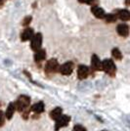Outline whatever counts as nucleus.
Wrapping results in <instances>:
<instances>
[{
    "label": "nucleus",
    "mask_w": 130,
    "mask_h": 131,
    "mask_svg": "<svg viewBox=\"0 0 130 131\" xmlns=\"http://www.w3.org/2000/svg\"><path fill=\"white\" fill-rule=\"evenodd\" d=\"M91 69L94 71H99L102 70V62L96 54L92 55L91 57Z\"/></svg>",
    "instance_id": "7"
},
{
    "label": "nucleus",
    "mask_w": 130,
    "mask_h": 131,
    "mask_svg": "<svg viewBox=\"0 0 130 131\" xmlns=\"http://www.w3.org/2000/svg\"><path fill=\"white\" fill-rule=\"evenodd\" d=\"M72 131H87L86 128L84 127V126L80 125V124H77V125H74L73 126V129Z\"/></svg>",
    "instance_id": "23"
},
{
    "label": "nucleus",
    "mask_w": 130,
    "mask_h": 131,
    "mask_svg": "<svg viewBox=\"0 0 130 131\" xmlns=\"http://www.w3.org/2000/svg\"><path fill=\"white\" fill-rule=\"evenodd\" d=\"M91 12H92V14L97 19H104V17L106 15V13H105L103 8H101L99 6H92Z\"/></svg>",
    "instance_id": "12"
},
{
    "label": "nucleus",
    "mask_w": 130,
    "mask_h": 131,
    "mask_svg": "<svg viewBox=\"0 0 130 131\" xmlns=\"http://www.w3.org/2000/svg\"><path fill=\"white\" fill-rule=\"evenodd\" d=\"M102 70L111 77H114L116 73V67L112 59H106L102 62Z\"/></svg>",
    "instance_id": "2"
},
{
    "label": "nucleus",
    "mask_w": 130,
    "mask_h": 131,
    "mask_svg": "<svg viewBox=\"0 0 130 131\" xmlns=\"http://www.w3.org/2000/svg\"><path fill=\"white\" fill-rule=\"evenodd\" d=\"M103 131H106V130H103Z\"/></svg>",
    "instance_id": "26"
},
{
    "label": "nucleus",
    "mask_w": 130,
    "mask_h": 131,
    "mask_svg": "<svg viewBox=\"0 0 130 131\" xmlns=\"http://www.w3.org/2000/svg\"><path fill=\"white\" fill-rule=\"evenodd\" d=\"M71 121V116L66 115H62L58 119H56L55 123V131H59L61 128L68 126V124Z\"/></svg>",
    "instance_id": "3"
},
{
    "label": "nucleus",
    "mask_w": 130,
    "mask_h": 131,
    "mask_svg": "<svg viewBox=\"0 0 130 131\" xmlns=\"http://www.w3.org/2000/svg\"><path fill=\"white\" fill-rule=\"evenodd\" d=\"M125 4L128 6L129 5V0H125Z\"/></svg>",
    "instance_id": "25"
},
{
    "label": "nucleus",
    "mask_w": 130,
    "mask_h": 131,
    "mask_svg": "<svg viewBox=\"0 0 130 131\" xmlns=\"http://www.w3.org/2000/svg\"><path fill=\"white\" fill-rule=\"evenodd\" d=\"M44 103L43 102H38L36 104H34L30 108V111H32L34 114H36V115H40L41 113H43L44 112Z\"/></svg>",
    "instance_id": "15"
},
{
    "label": "nucleus",
    "mask_w": 130,
    "mask_h": 131,
    "mask_svg": "<svg viewBox=\"0 0 130 131\" xmlns=\"http://www.w3.org/2000/svg\"><path fill=\"white\" fill-rule=\"evenodd\" d=\"M16 110L18 112L22 113L25 110H27L29 108V105H30V98L27 96V95H22L20 96L18 100L16 101Z\"/></svg>",
    "instance_id": "1"
},
{
    "label": "nucleus",
    "mask_w": 130,
    "mask_h": 131,
    "mask_svg": "<svg viewBox=\"0 0 130 131\" xmlns=\"http://www.w3.org/2000/svg\"><path fill=\"white\" fill-rule=\"evenodd\" d=\"M46 58V51L43 49H39L37 51H35V54H34V61L36 63H40L42 61L45 60Z\"/></svg>",
    "instance_id": "14"
},
{
    "label": "nucleus",
    "mask_w": 130,
    "mask_h": 131,
    "mask_svg": "<svg viewBox=\"0 0 130 131\" xmlns=\"http://www.w3.org/2000/svg\"><path fill=\"white\" fill-rule=\"evenodd\" d=\"M29 113H30V108H28V109L27 110H25L24 112H22L21 114H22V116H23V118L25 120H27L28 117H29Z\"/></svg>",
    "instance_id": "20"
},
{
    "label": "nucleus",
    "mask_w": 130,
    "mask_h": 131,
    "mask_svg": "<svg viewBox=\"0 0 130 131\" xmlns=\"http://www.w3.org/2000/svg\"><path fill=\"white\" fill-rule=\"evenodd\" d=\"M42 34L41 33H36L33 35V37L31 38V49L33 51H37V50L41 49L42 46Z\"/></svg>",
    "instance_id": "6"
},
{
    "label": "nucleus",
    "mask_w": 130,
    "mask_h": 131,
    "mask_svg": "<svg viewBox=\"0 0 130 131\" xmlns=\"http://www.w3.org/2000/svg\"><path fill=\"white\" fill-rule=\"evenodd\" d=\"M79 3L82 4H87V5H93L96 3V0H78Z\"/></svg>",
    "instance_id": "21"
},
{
    "label": "nucleus",
    "mask_w": 130,
    "mask_h": 131,
    "mask_svg": "<svg viewBox=\"0 0 130 131\" xmlns=\"http://www.w3.org/2000/svg\"><path fill=\"white\" fill-rule=\"evenodd\" d=\"M112 55H113V57L115 60L119 61L122 59V54H121V52H120V50L118 48H114L113 51H112Z\"/></svg>",
    "instance_id": "18"
},
{
    "label": "nucleus",
    "mask_w": 130,
    "mask_h": 131,
    "mask_svg": "<svg viewBox=\"0 0 130 131\" xmlns=\"http://www.w3.org/2000/svg\"><path fill=\"white\" fill-rule=\"evenodd\" d=\"M77 75H78V78L80 80H83V79H86L88 75H89V69L88 67L84 65H80L77 69Z\"/></svg>",
    "instance_id": "8"
},
{
    "label": "nucleus",
    "mask_w": 130,
    "mask_h": 131,
    "mask_svg": "<svg viewBox=\"0 0 130 131\" xmlns=\"http://www.w3.org/2000/svg\"><path fill=\"white\" fill-rule=\"evenodd\" d=\"M34 35L33 32V29L30 27H27L22 33H21V40L22 41H28V40H31V38Z\"/></svg>",
    "instance_id": "10"
},
{
    "label": "nucleus",
    "mask_w": 130,
    "mask_h": 131,
    "mask_svg": "<svg viewBox=\"0 0 130 131\" xmlns=\"http://www.w3.org/2000/svg\"><path fill=\"white\" fill-rule=\"evenodd\" d=\"M62 115H63V110H62V108H59V107H57L54 110H52L50 112V114H49L50 117L54 120L58 119Z\"/></svg>",
    "instance_id": "16"
},
{
    "label": "nucleus",
    "mask_w": 130,
    "mask_h": 131,
    "mask_svg": "<svg viewBox=\"0 0 130 131\" xmlns=\"http://www.w3.org/2000/svg\"><path fill=\"white\" fill-rule=\"evenodd\" d=\"M116 17H118V19L121 20L122 22H127V21H129L130 19V14L129 12H128V10L123 9V10H118L117 11Z\"/></svg>",
    "instance_id": "13"
},
{
    "label": "nucleus",
    "mask_w": 130,
    "mask_h": 131,
    "mask_svg": "<svg viewBox=\"0 0 130 131\" xmlns=\"http://www.w3.org/2000/svg\"><path fill=\"white\" fill-rule=\"evenodd\" d=\"M31 21H32V18H31V16H27L25 17V19L22 21V26H24V27H27L30 23H31Z\"/></svg>",
    "instance_id": "19"
},
{
    "label": "nucleus",
    "mask_w": 130,
    "mask_h": 131,
    "mask_svg": "<svg viewBox=\"0 0 130 131\" xmlns=\"http://www.w3.org/2000/svg\"><path fill=\"white\" fill-rule=\"evenodd\" d=\"M59 63L56 59H50L45 65V72L46 73H55L59 71Z\"/></svg>",
    "instance_id": "4"
},
{
    "label": "nucleus",
    "mask_w": 130,
    "mask_h": 131,
    "mask_svg": "<svg viewBox=\"0 0 130 131\" xmlns=\"http://www.w3.org/2000/svg\"><path fill=\"white\" fill-rule=\"evenodd\" d=\"M116 31L119 36L121 37H127L129 34V27L126 24H120L116 27Z\"/></svg>",
    "instance_id": "9"
},
{
    "label": "nucleus",
    "mask_w": 130,
    "mask_h": 131,
    "mask_svg": "<svg viewBox=\"0 0 130 131\" xmlns=\"http://www.w3.org/2000/svg\"><path fill=\"white\" fill-rule=\"evenodd\" d=\"M15 112H16V105H15L14 102H11L10 104L8 105V107H7V109H6L5 114H4L5 118H7L8 120H10L12 117H13Z\"/></svg>",
    "instance_id": "11"
},
{
    "label": "nucleus",
    "mask_w": 130,
    "mask_h": 131,
    "mask_svg": "<svg viewBox=\"0 0 130 131\" xmlns=\"http://www.w3.org/2000/svg\"><path fill=\"white\" fill-rule=\"evenodd\" d=\"M74 69V65L72 62H66L65 64L59 67V71L63 75H71Z\"/></svg>",
    "instance_id": "5"
},
{
    "label": "nucleus",
    "mask_w": 130,
    "mask_h": 131,
    "mask_svg": "<svg viewBox=\"0 0 130 131\" xmlns=\"http://www.w3.org/2000/svg\"><path fill=\"white\" fill-rule=\"evenodd\" d=\"M104 19H105V21H106L107 24H113V23L116 22L117 17H116V15H114V14H108V15H105Z\"/></svg>",
    "instance_id": "17"
},
{
    "label": "nucleus",
    "mask_w": 130,
    "mask_h": 131,
    "mask_svg": "<svg viewBox=\"0 0 130 131\" xmlns=\"http://www.w3.org/2000/svg\"><path fill=\"white\" fill-rule=\"evenodd\" d=\"M5 115H4V113L2 112V111H0V127H2V126L4 125V123H5Z\"/></svg>",
    "instance_id": "22"
},
{
    "label": "nucleus",
    "mask_w": 130,
    "mask_h": 131,
    "mask_svg": "<svg viewBox=\"0 0 130 131\" xmlns=\"http://www.w3.org/2000/svg\"><path fill=\"white\" fill-rule=\"evenodd\" d=\"M5 2H6V0H0V8H2V7L4 6Z\"/></svg>",
    "instance_id": "24"
}]
</instances>
